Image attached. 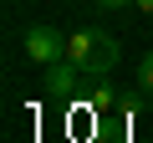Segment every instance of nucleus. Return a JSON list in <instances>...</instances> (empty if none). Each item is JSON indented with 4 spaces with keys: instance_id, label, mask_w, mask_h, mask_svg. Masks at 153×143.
<instances>
[{
    "instance_id": "obj_1",
    "label": "nucleus",
    "mask_w": 153,
    "mask_h": 143,
    "mask_svg": "<svg viewBox=\"0 0 153 143\" xmlns=\"http://www.w3.org/2000/svg\"><path fill=\"white\" fill-rule=\"evenodd\" d=\"M66 56L87 72V77H107V72L123 61V46L112 31H97V26H82V31H71L66 36Z\"/></svg>"
},
{
    "instance_id": "obj_2",
    "label": "nucleus",
    "mask_w": 153,
    "mask_h": 143,
    "mask_svg": "<svg viewBox=\"0 0 153 143\" xmlns=\"http://www.w3.org/2000/svg\"><path fill=\"white\" fill-rule=\"evenodd\" d=\"M26 56L41 61V66H51V61L66 56V36H61L56 26H31V31H26Z\"/></svg>"
},
{
    "instance_id": "obj_3",
    "label": "nucleus",
    "mask_w": 153,
    "mask_h": 143,
    "mask_svg": "<svg viewBox=\"0 0 153 143\" xmlns=\"http://www.w3.org/2000/svg\"><path fill=\"white\" fill-rule=\"evenodd\" d=\"M82 77H87V72L76 66L71 56H61V61L46 66V92H51V97H71L76 87H82Z\"/></svg>"
},
{
    "instance_id": "obj_4",
    "label": "nucleus",
    "mask_w": 153,
    "mask_h": 143,
    "mask_svg": "<svg viewBox=\"0 0 153 143\" xmlns=\"http://www.w3.org/2000/svg\"><path fill=\"white\" fill-rule=\"evenodd\" d=\"M138 87H148V92H153V51L138 61Z\"/></svg>"
},
{
    "instance_id": "obj_5",
    "label": "nucleus",
    "mask_w": 153,
    "mask_h": 143,
    "mask_svg": "<svg viewBox=\"0 0 153 143\" xmlns=\"http://www.w3.org/2000/svg\"><path fill=\"white\" fill-rule=\"evenodd\" d=\"M92 5H102V10H123V5H133V0H92Z\"/></svg>"
},
{
    "instance_id": "obj_6",
    "label": "nucleus",
    "mask_w": 153,
    "mask_h": 143,
    "mask_svg": "<svg viewBox=\"0 0 153 143\" xmlns=\"http://www.w3.org/2000/svg\"><path fill=\"white\" fill-rule=\"evenodd\" d=\"M133 10H143V16H153V0H133Z\"/></svg>"
}]
</instances>
